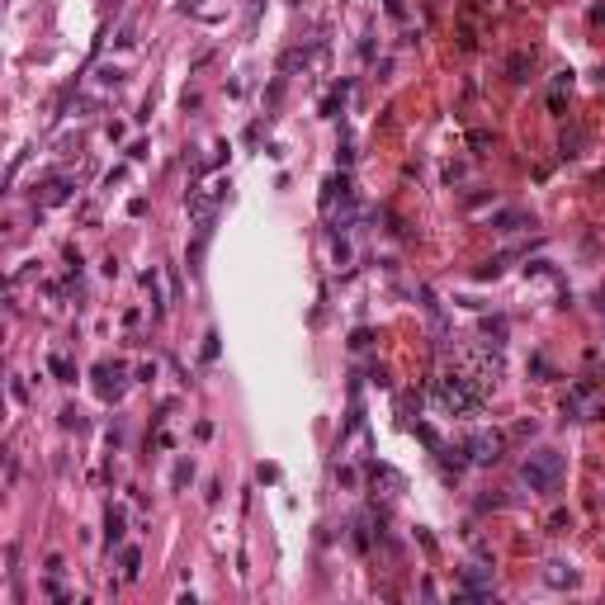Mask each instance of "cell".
Returning <instances> with one entry per match:
<instances>
[{
	"label": "cell",
	"mask_w": 605,
	"mask_h": 605,
	"mask_svg": "<svg viewBox=\"0 0 605 605\" xmlns=\"http://www.w3.org/2000/svg\"><path fill=\"white\" fill-rule=\"evenodd\" d=\"M520 482H525L530 492H558V482H563V454L558 449L530 454L525 468H520Z\"/></svg>",
	"instance_id": "cell-2"
},
{
	"label": "cell",
	"mask_w": 605,
	"mask_h": 605,
	"mask_svg": "<svg viewBox=\"0 0 605 605\" xmlns=\"http://www.w3.org/2000/svg\"><path fill=\"white\" fill-rule=\"evenodd\" d=\"M506 71H511V80H515V85H525V80H530V52H511Z\"/></svg>",
	"instance_id": "cell-6"
},
{
	"label": "cell",
	"mask_w": 605,
	"mask_h": 605,
	"mask_svg": "<svg viewBox=\"0 0 605 605\" xmlns=\"http://www.w3.org/2000/svg\"><path fill=\"white\" fill-rule=\"evenodd\" d=\"M190 5H194V0H190Z\"/></svg>",
	"instance_id": "cell-17"
},
{
	"label": "cell",
	"mask_w": 605,
	"mask_h": 605,
	"mask_svg": "<svg viewBox=\"0 0 605 605\" xmlns=\"http://www.w3.org/2000/svg\"><path fill=\"white\" fill-rule=\"evenodd\" d=\"M501 449H506V440H501L496 430H478V435L468 440V454H473V463H496V459H501Z\"/></svg>",
	"instance_id": "cell-3"
},
{
	"label": "cell",
	"mask_w": 605,
	"mask_h": 605,
	"mask_svg": "<svg viewBox=\"0 0 605 605\" xmlns=\"http://www.w3.org/2000/svg\"><path fill=\"white\" fill-rule=\"evenodd\" d=\"M463 596H492V573L487 568H463Z\"/></svg>",
	"instance_id": "cell-4"
},
{
	"label": "cell",
	"mask_w": 605,
	"mask_h": 605,
	"mask_svg": "<svg viewBox=\"0 0 605 605\" xmlns=\"http://www.w3.org/2000/svg\"><path fill=\"white\" fill-rule=\"evenodd\" d=\"M577 147H582V128L563 133V157H577Z\"/></svg>",
	"instance_id": "cell-13"
},
{
	"label": "cell",
	"mask_w": 605,
	"mask_h": 605,
	"mask_svg": "<svg viewBox=\"0 0 605 605\" xmlns=\"http://www.w3.org/2000/svg\"><path fill=\"white\" fill-rule=\"evenodd\" d=\"M104 525H109V549L118 539H123V511H109V520H104Z\"/></svg>",
	"instance_id": "cell-9"
},
{
	"label": "cell",
	"mask_w": 605,
	"mask_h": 605,
	"mask_svg": "<svg viewBox=\"0 0 605 605\" xmlns=\"http://www.w3.org/2000/svg\"><path fill=\"white\" fill-rule=\"evenodd\" d=\"M591 24H605V0L596 5V10H591Z\"/></svg>",
	"instance_id": "cell-15"
},
{
	"label": "cell",
	"mask_w": 605,
	"mask_h": 605,
	"mask_svg": "<svg viewBox=\"0 0 605 605\" xmlns=\"http://www.w3.org/2000/svg\"><path fill=\"white\" fill-rule=\"evenodd\" d=\"M66 199H71V180H57L48 190V204H66Z\"/></svg>",
	"instance_id": "cell-11"
},
{
	"label": "cell",
	"mask_w": 605,
	"mask_h": 605,
	"mask_svg": "<svg viewBox=\"0 0 605 605\" xmlns=\"http://www.w3.org/2000/svg\"><path fill=\"white\" fill-rule=\"evenodd\" d=\"M544 582H549V587H577V573H573V563H563V558H554V563H544Z\"/></svg>",
	"instance_id": "cell-5"
},
{
	"label": "cell",
	"mask_w": 605,
	"mask_h": 605,
	"mask_svg": "<svg viewBox=\"0 0 605 605\" xmlns=\"http://www.w3.org/2000/svg\"><path fill=\"white\" fill-rule=\"evenodd\" d=\"M530 218L525 213H496V232H515V227H525Z\"/></svg>",
	"instance_id": "cell-8"
},
{
	"label": "cell",
	"mask_w": 605,
	"mask_h": 605,
	"mask_svg": "<svg viewBox=\"0 0 605 605\" xmlns=\"http://www.w3.org/2000/svg\"><path fill=\"white\" fill-rule=\"evenodd\" d=\"M341 99H346V85H336L331 95L322 99V114H326V118H331V114H336V109H341Z\"/></svg>",
	"instance_id": "cell-10"
},
{
	"label": "cell",
	"mask_w": 605,
	"mask_h": 605,
	"mask_svg": "<svg viewBox=\"0 0 605 605\" xmlns=\"http://www.w3.org/2000/svg\"><path fill=\"white\" fill-rule=\"evenodd\" d=\"M138 568H142V554H138V549H123V577H138Z\"/></svg>",
	"instance_id": "cell-12"
},
{
	"label": "cell",
	"mask_w": 605,
	"mask_h": 605,
	"mask_svg": "<svg viewBox=\"0 0 605 605\" xmlns=\"http://www.w3.org/2000/svg\"><path fill=\"white\" fill-rule=\"evenodd\" d=\"M435 402H440V412H449V416H473V412H482V388H478V379L449 369V374H440V383H435Z\"/></svg>",
	"instance_id": "cell-1"
},
{
	"label": "cell",
	"mask_w": 605,
	"mask_h": 605,
	"mask_svg": "<svg viewBox=\"0 0 605 605\" xmlns=\"http://www.w3.org/2000/svg\"><path fill=\"white\" fill-rule=\"evenodd\" d=\"M568 525H573V515H568V511H554V515H549V530H554V534H563Z\"/></svg>",
	"instance_id": "cell-14"
},
{
	"label": "cell",
	"mask_w": 605,
	"mask_h": 605,
	"mask_svg": "<svg viewBox=\"0 0 605 605\" xmlns=\"http://www.w3.org/2000/svg\"><path fill=\"white\" fill-rule=\"evenodd\" d=\"M388 15H393V19H402V0H388Z\"/></svg>",
	"instance_id": "cell-16"
},
{
	"label": "cell",
	"mask_w": 605,
	"mask_h": 605,
	"mask_svg": "<svg viewBox=\"0 0 605 605\" xmlns=\"http://www.w3.org/2000/svg\"><path fill=\"white\" fill-rule=\"evenodd\" d=\"M48 365H52V374H57L62 383H76V365H71V360H62V355H52Z\"/></svg>",
	"instance_id": "cell-7"
}]
</instances>
